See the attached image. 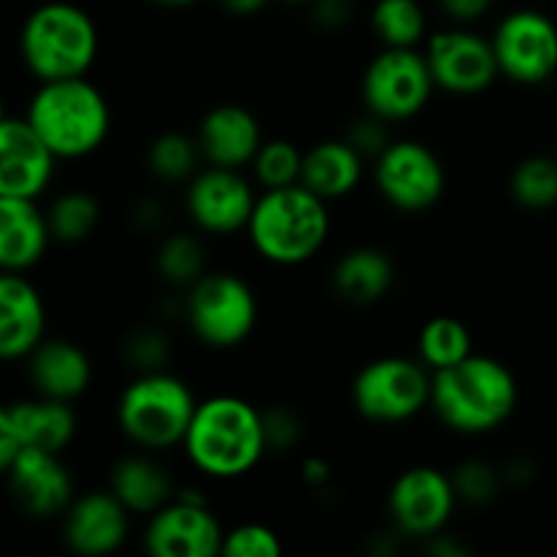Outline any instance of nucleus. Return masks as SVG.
<instances>
[{"instance_id":"obj_37","label":"nucleus","mask_w":557,"mask_h":557,"mask_svg":"<svg viewBox=\"0 0 557 557\" xmlns=\"http://www.w3.org/2000/svg\"><path fill=\"white\" fill-rule=\"evenodd\" d=\"M169 357V343L161 332L141 330L128 341V359L145 373H156L163 368Z\"/></svg>"},{"instance_id":"obj_11","label":"nucleus","mask_w":557,"mask_h":557,"mask_svg":"<svg viewBox=\"0 0 557 557\" xmlns=\"http://www.w3.org/2000/svg\"><path fill=\"white\" fill-rule=\"evenodd\" d=\"M500 74L520 85H542L557 71V25L533 9L511 11L493 36Z\"/></svg>"},{"instance_id":"obj_29","label":"nucleus","mask_w":557,"mask_h":557,"mask_svg":"<svg viewBox=\"0 0 557 557\" xmlns=\"http://www.w3.org/2000/svg\"><path fill=\"white\" fill-rule=\"evenodd\" d=\"M511 196L528 210L557 205V158H528L511 174Z\"/></svg>"},{"instance_id":"obj_41","label":"nucleus","mask_w":557,"mask_h":557,"mask_svg":"<svg viewBox=\"0 0 557 557\" xmlns=\"http://www.w3.org/2000/svg\"><path fill=\"white\" fill-rule=\"evenodd\" d=\"M330 462L321 460V457H308V460L302 462L305 482L313 484V487H321V484L330 482Z\"/></svg>"},{"instance_id":"obj_12","label":"nucleus","mask_w":557,"mask_h":557,"mask_svg":"<svg viewBox=\"0 0 557 557\" xmlns=\"http://www.w3.org/2000/svg\"><path fill=\"white\" fill-rule=\"evenodd\" d=\"M221 522L201 495H177L147 525V553L156 557H212L223 549Z\"/></svg>"},{"instance_id":"obj_8","label":"nucleus","mask_w":557,"mask_h":557,"mask_svg":"<svg viewBox=\"0 0 557 557\" xmlns=\"http://www.w3.org/2000/svg\"><path fill=\"white\" fill-rule=\"evenodd\" d=\"M351 395L370 422H406L433 400V375L413 359L384 357L357 375Z\"/></svg>"},{"instance_id":"obj_13","label":"nucleus","mask_w":557,"mask_h":557,"mask_svg":"<svg viewBox=\"0 0 557 557\" xmlns=\"http://www.w3.org/2000/svg\"><path fill=\"white\" fill-rule=\"evenodd\" d=\"M457 490L446 473L438 468L417 466L408 468L397 482L392 484L389 511L395 525L408 536L433 539L444 531L455 511Z\"/></svg>"},{"instance_id":"obj_1","label":"nucleus","mask_w":557,"mask_h":557,"mask_svg":"<svg viewBox=\"0 0 557 557\" xmlns=\"http://www.w3.org/2000/svg\"><path fill=\"white\" fill-rule=\"evenodd\" d=\"M183 446L188 460L215 479L245 476L270 451L261 413L234 395L199 403Z\"/></svg>"},{"instance_id":"obj_40","label":"nucleus","mask_w":557,"mask_h":557,"mask_svg":"<svg viewBox=\"0 0 557 557\" xmlns=\"http://www.w3.org/2000/svg\"><path fill=\"white\" fill-rule=\"evenodd\" d=\"M315 3V22L324 27L346 25L351 16V3L348 0H313Z\"/></svg>"},{"instance_id":"obj_4","label":"nucleus","mask_w":557,"mask_h":557,"mask_svg":"<svg viewBox=\"0 0 557 557\" xmlns=\"http://www.w3.org/2000/svg\"><path fill=\"white\" fill-rule=\"evenodd\" d=\"M25 117L58 158L90 156L112 128L107 98L85 76L41 82Z\"/></svg>"},{"instance_id":"obj_31","label":"nucleus","mask_w":557,"mask_h":557,"mask_svg":"<svg viewBox=\"0 0 557 557\" xmlns=\"http://www.w3.org/2000/svg\"><path fill=\"white\" fill-rule=\"evenodd\" d=\"M305 152L286 139H270L261 145L253 158L256 180L264 185V190L288 188L302 180Z\"/></svg>"},{"instance_id":"obj_14","label":"nucleus","mask_w":557,"mask_h":557,"mask_svg":"<svg viewBox=\"0 0 557 557\" xmlns=\"http://www.w3.org/2000/svg\"><path fill=\"white\" fill-rule=\"evenodd\" d=\"M428 63L435 85L457 96L487 90L500 74L493 41L471 30H441L428 44Z\"/></svg>"},{"instance_id":"obj_36","label":"nucleus","mask_w":557,"mask_h":557,"mask_svg":"<svg viewBox=\"0 0 557 557\" xmlns=\"http://www.w3.org/2000/svg\"><path fill=\"white\" fill-rule=\"evenodd\" d=\"M386 123H389V120H384V117H379V114L370 112V117L357 120V123H354L351 128H348L346 139L351 141V147L362 158L364 156H375V158H379L381 152H384L386 147L392 145L389 128H386Z\"/></svg>"},{"instance_id":"obj_17","label":"nucleus","mask_w":557,"mask_h":557,"mask_svg":"<svg viewBox=\"0 0 557 557\" xmlns=\"http://www.w3.org/2000/svg\"><path fill=\"white\" fill-rule=\"evenodd\" d=\"M58 156L27 117L0 123V196L38 199L49 188Z\"/></svg>"},{"instance_id":"obj_38","label":"nucleus","mask_w":557,"mask_h":557,"mask_svg":"<svg viewBox=\"0 0 557 557\" xmlns=\"http://www.w3.org/2000/svg\"><path fill=\"white\" fill-rule=\"evenodd\" d=\"M261 422H264V435H267V449L270 451H286L302 435L299 428V419L294 417L288 408H270V411L261 413Z\"/></svg>"},{"instance_id":"obj_20","label":"nucleus","mask_w":557,"mask_h":557,"mask_svg":"<svg viewBox=\"0 0 557 557\" xmlns=\"http://www.w3.org/2000/svg\"><path fill=\"white\" fill-rule=\"evenodd\" d=\"M47 310L41 294L16 272L0 277V357H30L44 341Z\"/></svg>"},{"instance_id":"obj_7","label":"nucleus","mask_w":557,"mask_h":557,"mask_svg":"<svg viewBox=\"0 0 557 557\" xmlns=\"http://www.w3.org/2000/svg\"><path fill=\"white\" fill-rule=\"evenodd\" d=\"M259 319L256 294L248 283L228 272L201 275L188 294V321L201 343L234 348L253 332Z\"/></svg>"},{"instance_id":"obj_15","label":"nucleus","mask_w":557,"mask_h":557,"mask_svg":"<svg viewBox=\"0 0 557 557\" xmlns=\"http://www.w3.org/2000/svg\"><path fill=\"white\" fill-rule=\"evenodd\" d=\"M74 433L76 417L65 400L11 403L0 411V466L5 471L22 449L63 451Z\"/></svg>"},{"instance_id":"obj_39","label":"nucleus","mask_w":557,"mask_h":557,"mask_svg":"<svg viewBox=\"0 0 557 557\" xmlns=\"http://www.w3.org/2000/svg\"><path fill=\"white\" fill-rule=\"evenodd\" d=\"M441 9L457 22H473L484 16L493 5V0H438Z\"/></svg>"},{"instance_id":"obj_5","label":"nucleus","mask_w":557,"mask_h":557,"mask_svg":"<svg viewBox=\"0 0 557 557\" xmlns=\"http://www.w3.org/2000/svg\"><path fill=\"white\" fill-rule=\"evenodd\" d=\"M22 60L41 82L85 76L98 54V30L74 3H44L22 25Z\"/></svg>"},{"instance_id":"obj_28","label":"nucleus","mask_w":557,"mask_h":557,"mask_svg":"<svg viewBox=\"0 0 557 557\" xmlns=\"http://www.w3.org/2000/svg\"><path fill=\"white\" fill-rule=\"evenodd\" d=\"M373 30L386 47L413 49L424 36V11L417 0H379L370 14Z\"/></svg>"},{"instance_id":"obj_9","label":"nucleus","mask_w":557,"mask_h":557,"mask_svg":"<svg viewBox=\"0 0 557 557\" xmlns=\"http://www.w3.org/2000/svg\"><path fill=\"white\" fill-rule=\"evenodd\" d=\"M433 87L438 85L430 71L428 54L386 47L364 71L362 98L370 112L392 123L422 112L433 96Z\"/></svg>"},{"instance_id":"obj_3","label":"nucleus","mask_w":557,"mask_h":557,"mask_svg":"<svg viewBox=\"0 0 557 557\" xmlns=\"http://www.w3.org/2000/svg\"><path fill=\"white\" fill-rule=\"evenodd\" d=\"M248 234L259 256L272 264H302L324 248L330 237V210L326 201L302 183L264 190L253 207Z\"/></svg>"},{"instance_id":"obj_2","label":"nucleus","mask_w":557,"mask_h":557,"mask_svg":"<svg viewBox=\"0 0 557 557\" xmlns=\"http://www.w3.org/2000/svg\"><path fill=\"white\" fill-rule=\"evenodd\" d=\"M430 406L457 433H490L515 411L517 381L498 359L471 354L451 368L435 370Z\"/></svg>"},{"instance_id":"obj_23","label":"nucleus","mask_w":557,"mask_h":557,"mask_svg":"<svg viewBox=\"0 0 557 557\" xmlns=\"http://www.w3.org/2000/svg\"><path fill=\"white\" fill-rule=\"evenodd\" d=\"M30 379L38 395L74 400L90 386L92 368L87 354L69 341H41L30 354Z\"/></svg>"},{"instance_id":"obj_16","label":"nucleus","mask_w":557,"mask_h":557,"mask_svg":"<svg viewBox=\"0 0 557 557\" xmlns=\"http://www.w3.org/2000/svg\"><path fill=\"white\" fill-rule=\"evenodd\" d=\"M256 201L259 199L239 169L226 166H210L194 174L185 194L190 218L210 234H234L248 228Z\"/></svg>"},{"instance_id":"obj_30","label":"nucleus","mask_w":557,"mask_h":557,"mask_svg":"<svg viewBox=\"0 0 557 557\" xmlns=\"http://www.w3.org/2000/svg\"><path fill=\"white\" fill-rule=\"evenodd\" d=\"M98 215H101L98 201L90 194H82V190L63 194L47 212L52 237L60 239V243H82V239L90 237Z\"/></svg>"},{"instance_id":"obj_33","label":"nucleus","mask_w":557,"mask_h":557,"mask_svg":"<svg viewBox=\"0 0 557 557\" xmlns=\"http://www.w3.org/2000/svg\"><path fill=\"white\" fill-rule=\"evenodd\" d=\"M158 270L169 283L194 286L205 275V253L190 234H174L158 250Z\"/></svg>"},{"instance_id":"obj_22","label":"nucleus","mask_w":557,"mask_h":557,"mask_svg":"<svg viewBox=\"0 0 557 557\" xmlns=\"http://www.w3.org/2000/svg\"><path fill=\"white\" fill-rule=\"evenodd\" d=\"M52 239L49 218L36 199L0 196V264L5 272H25L36 264Z\"/></svg>"},{"instance_id":"obj_21","label":"nucleus","mask_w":557,"mask_h":557,"mask_svg":"<svg viewBox=\"0 0 557 557\" xmlns=\"http://www.w3.org/2000/svg\"><path fill=\"white\" fill-rule=\"evenodd\" d=\"M196 141L210 166L239 169L245 163H253L256 152L264 145V136L253 112L237 103H223L207 112Z\"/></svg>"},{"instance_id":"obj_10","label":"nucleus","mask_w":557,"mask_h":557,"mask_svg":"<svg viewBox=\"0 0 557 557\" xmlns=\"http://www.w3.org/2000/svg\"><path fill=\"white\" fill-rule=\"evenodd\" d=\"M375 185L392 207L424 212L444 196L446 174L438 156L422 141H392L375 163Z\"/></svg>"},{"instance_id":"obj_34","label":"nucleus","mask_w":557,"mask_h":557,"mask_svg":"<svg viewBox=\"0 0 557 557\" xmlns=\"http://www.w3.org/2000/svg\"><path fill=\"white\" fill-rule=\"evenodd\" d=\"M283 544L275 531L259 522H245V525L234 528L223 539V555L228 557H277Z\"/></svg>"},{"instance_id":"obj_25","label":"nucleus","mask_w":557,"mask_h":557,"mask_svg":"<svg viewBox=\"0 0 557 557\" xmlns=\"http://www.w3.org/2000/svg\"><path fill=\"white\" fill-rule=\"evenodd\" d=\"M335 292L351 305H373L395 283V264L379 248H357L343 256L332 272Z\"/></svg>"},{"instance_id":"obj_35","label":"nucleus","mask_w":557,"mask_h":557,"mask_svg":"<svg viewBox=\"0 0 557 557\" xmlns=\"http://www.w3.org/2000/svg\"><path fill=\"white\" fill-rule=\"evenodd\" d=\"M451 482H455L457 498L476 506L490 504V500L498 495L500 487V476L495 473V468L487 466L484 460H466L462 466H457Z\"/></svg>"},{"instance_id":"obj_32","label":"nucleus","mask_w":557,"mask_h":557,"mask_svg":"<svg viewBox=\"0 0 557 557\" xmlns=\"http://www.w3.org/2000/svg\"><path fill=\"white\" fill-rule=\"evenodd\" d=\"M201 147L185 134H163L150 145V169L161 180L177 183V180L194 177L196 163H199Z\"/></svg>"},{"instance_id":"obj_6","label":"nucleus","mask_w":557,"mask_h":557,"mask_svg":"<svg viewBox=\"0 0 557 557\" xmlns=\"http://www.w3.org/2000/svg\"><path fill=\"white\" fill-rule=\"evenodd\" d=\"M199 403L188 386L174 375L145 373L123 392L117 406V422L134 444L145 449H169L183 444Z\"/></svg>"},{"instance_id":"obj_18","label":"nucleus","mask_w":557,"mask_h":557,"mask_svg":"<svg viewBox=\"0 0 557 557\" xmlns=\"http://www.w3.org/2000/svg\"><path fill=\"white\" fill-rule=\"evenodd\" d=\"M5 473L14 500L25 515L54 517L74 504L71 500L74 482L69 468L60 462V451L22 449Z\"/></svg>"},{"instance_id":"obj_19","label":"nucleus","mask_w":557,"mask_h":557,"mask_svg":"<svg viewBox=\"0 0 557 557\" xmlns=\"http://www.w3.org/2000/svg\"><path fill=\"white\" fill-rule=\"evenodd\" d=\"M63 536L79 555L114 553L128 536V509L114 493L85 495L69 506Z\"/></svg>"},{"instance_id":"obj_44","label":"nucleus","mask_w":557,"mask_h":557,"mask_svg":"<svg viewBox=\"0 0 557 557\" xmlns=\"http://www.w3.org/2000/svg\"><path fill=\"white\" fill-rule=\"evenodd\" d=\"M288 3H313V0H288Z\"/></svg>"},{"instance_id":"obj_42","label":"nucleus","mask_w":557,"mask_h":557,"mask_svg":"<svg viewBox=\"0 0 557 557\" xmlns=\"http://www.w3.org/2000/svg\"><path fill=\"white\" fill-rule=\"evenodd\" d=\"M270 0H218L221 9H226L228 14H237V16H250L256 11H261Z\"/></svg>"},{"instance_id":"obj_24","label":"nucleus","mask_w":557,"mask_h":557,"mask_svg":"<svg viewBox=\"0 0 557 557\" xmlns=\"http://www.w3.org/2000/svg\"><path fill=\"white\" fill-rule=\"evenodd\" d=\"M362 180V156L348 139H330L310 147L302 161L299 183L324 201L343 199L351 194Z\"/></svg>"},{"instance_id":"obj_43","label":"nucleus","mask_w":557,"mask_h":557,"mask_svg":"<svg viewBox=\"0 0 557 557\" xmlns=\"http://www.w3.org/2000/svg\"><path fill=\"white\" fill-rule=\"evenodd\" d=\"M158 5H166V9H185V5L196 3V0H152Z\"/></svg>"},{"instance_id":"obj_27","label":"nucleus","mask_w":557,"mask_h":557,"mask_svg":"<svg viewBox=\"0 0 557 557\" xmlns=\"http://www.w3.org/2000/svg\"><path fill=\"white\" fill-rule=\"evenodd\" d=\"M419 354L430 370L451 368L471 357V332L451 315L430 319L419 335Z\"/></svg>"},{"instance_id":"obj_26","label":"nucleus","mask_w":557,"mask_h":557,"mask_svg":"<svg viewBox=\"0 0 557 557\" xmlns=\"http://www.w3.org/2000/svg\"><path fill=\"white\" fill-rule=\"evenodd\" d=\"M112 493L136 515H156L169 504L174 487L169 473L147 457H125L112 471Z\"/></svg>"}]
</instances>
